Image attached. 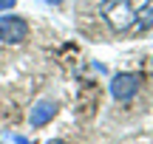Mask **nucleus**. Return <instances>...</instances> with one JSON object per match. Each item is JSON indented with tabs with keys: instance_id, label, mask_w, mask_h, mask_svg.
I'll use <instances>...</instances> for the list:
<instances>
[{
	"instance_id": "obj_1",
	"label": "nucleus",
	"mask_w": 153,
	"mask_h": 144,
	"mask_svg": "<svg viewBox=\"0 0 153 144\" xmlns=\"http://www.w3.org/2000/svg\"><path fill=\"white\" fill-rule=\"evenodd\" d=\"M142 85H145V73H139V71H122V73H116L114 79H111V96H114L116 102H131L133 96L142 90Z\"/></svg>"
},
{
	"instance_id": "obj_2",
	"label": "nucleus",
	"mask_w": 153,
	"mask_h": 144,
	"mask_svg": "<svg viewBox=\"0 0 153 144\" xmlns=\"http://www.w3.org/2000/svg\"><path fill=\"white\" fill-rule=\"evenodd\" d=\"M28 40V20L20 14L3 11L0 14V43L3 45H20Z\"/></svg>"
},
{
	"instance_id": "obj_3",
	"label": "nucleus",
	"mask_w": 153,
	"mask_h": 144,
	"mask_svg": "<svg viewBox=\"0 0 153 144\" xmlns=\"http://www.w3.org/2000/svg\"><path fill=\"white\" fill-rule=\"evenodd\" d=\"M108 23L116 28V31H125V28L133 26V20H136V11L131 9V3H125V0H116V3H111L108 9Z\"/></svg>"
},
{
	"instance_id": "obj_4",
	"label": "nucleus",
	"mask_w": 153,
	"mask_h": 144,
	"mask_svg": "<svg viewBox=\"0 0 153 144\" xmlns=\"http://www.w3.org/2000/svg\"><path fill=\"white\" fill-rule=\"evenodd\" d=\"M54 116H57V102L40 99L37 105L31 107V113H28V124H31L34 130H37V127H45V124H48Z\"/></svg>"
},
{
	"instance_id": "obj_5",
	"label": "nucleus",
	"mask_w": 153,
	"mask_h": 144,
	"mask_svg": "<svg viewBox=\"0 0 153 144\" xmlns=\"http://www.w3.org/2000/svg\"><path fill=\"white\" fill-rule=\"evenodd\" d=\"M133 23H139V28H148V26H153V0L148 6H142V11L136 14V20Z\"/></svg>"
},
{
	"instance_id": "obj_6",
	"label": "nucleus",
	"mask_w": 153,
	"mask_h": 144,
	"mask_svg": "<svg viewBox=\"0 0 153 144\" xmlns=\"http://www.w3.org/2000/svg\"><path fill=\"white\" fill-rule=\"evenodd\" d=\"M14 3H17V0H0V14H3V11H11Z\"/></svg>"
},
{
	"instance_id": "obj_7",
	"label": "nucleus",
	"mask_w": 153,
	"mask_h": 144,
	"mask_svg": "<svg viewBox=\"0 0 153 144\" xmlns=\"http://www.w3.org/2000/svg\"><path fill=\"white\" fill-rule=\"evenodd\" d=\"M11 141H14V144H28V139H23V136H14Z\"/></svg>"
},
{
	"instance_id": "obj_8",
	"label": "nucleus",
	"mask_w": 153,
	"mask_h": 144,
	"mask_svg": "<svg viewBox=\"0 0 153 144\" xmlns=\"http://www.w3.org/2000/svg\"><path fill=\"white\" fill-rule=\"evenodd\" d=\"M48 144H68V141H62V139H54V141H48Z\"/></svg>"
},
{
	"instance_id": "obj_9",
	"label": "nucleus",
	"mask_w": 153,
	"mask_h": 144,
	"mask_svg": "<svg viewBox=\"0 0 153 144\" xmlns=\"http://www.w3.org/2000/svg\"><path fill=\"white\" fill-rule=\"evenodd\" d=\"M45 3H51V6H57V3H62V0H45Z\"/></svg>"
},
{
	"instance_id": "obj_10",
	"label": "nucleus",
	"mask_w": 153,
	"mask_h": 144,
	"mask_svg": "<svg viewBox=\"0 0 153 144\" xmlns=\"http://www.w3.org/2000/svg\"><path fill=\"white\" fill-rule=\"evenodd\" d=\"M150 62H153V60H150Z\"/></svg>"
}]
</instances>
